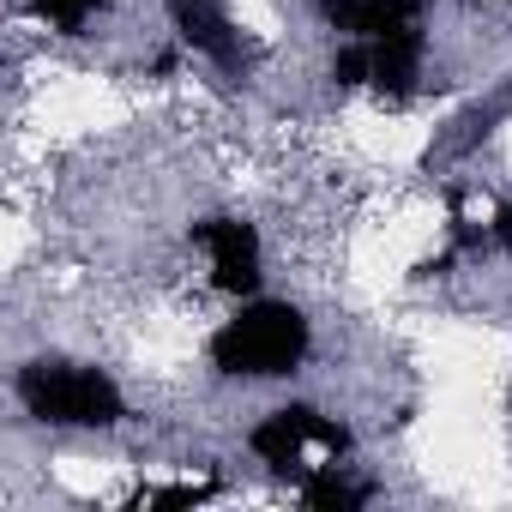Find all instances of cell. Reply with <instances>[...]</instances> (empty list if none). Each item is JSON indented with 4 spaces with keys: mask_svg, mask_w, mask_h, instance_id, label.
Returning a JSON list of instances; mask_svg holds the SVG:
<instances>
[{
    "mask_svg": "<svg viewBox=\"0 0 512 512\" xmlns=\"http://www.w3.org/2000/svg\"><path fill=\"white\" fill-rule=\"evenodd\" d=\"M308 356H314V320L290 296H247L205 332V362L217 368V380L241 386L290 380L308 368Z\"/></svg>",
    "mask_w": 512,
    "mask_h": 512,
    "instance_id": "cell-1",
    "label": "cell"
},
{
    "mask_svg": "<svg viewBox=\"0 0 512 512\" xmlns=\"http://www.w3.org/2000/svg\"><path fill=\"white\" fill-rule=\"evenodd\" d=\"M13 398L37 428H55V434H115L133 422L121 380L85 356H37L13 368Z\"/></svg>",
    "mask_w": 512,
    "mask_h": 512,
    "instance_id": "cell-2",
    "label": "cell"
},
{
    "mask_svg": "<svg viewBox=\"0 0 512 512\" xmlns=\"http://www.w3.org/2000/svg\"><path fill=\"white\" fill-rule=\"evenodd\" d=\"M506 410H512V380H506Z\"/></svg>",
    "mask_w": 512,
    "mask_h": 512,
    "instance_id": "cell-3",
    "label": "cell"
}]
</instances>
